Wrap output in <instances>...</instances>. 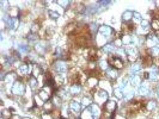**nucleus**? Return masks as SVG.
<instances>
[{"label":"nucleus","instance_id":"obj_1","mask_svg":"<svg viewBox=\"0 0 159 119\" xmlns=\"http://www.w3.org/2000/svg\"><path fill=\"white\" fill-rule=\"evenodd\" d=\"M11 92H12V94L20 95V96H22V95H24V93H25V85H24L22 81L17 80L16 82L12 85Z\"/></svg>","mask_w":159,"mask_h":119},{"label":"nucleus","instance_id":"obj_2","mask_svg":"<svg viewBox=\"0 0 159 119\" xmlns=\"http://www.w3.org/2000/svg\"><path fill=\"white\" fill-rule=\"evenodd\" d=\"M54 69L60 75H65V73H67V70H68V64H67V62H65L64 60H57L54 63Z\"/></svg>","mask_w":159,"mask_h":119},{"label":"nucleus","instance_id":"obj_3","mask_svg":"<svg viewBox=\"0 0 159 119\" xmlns=\"http://www.w3.org/2000/svg\"><path fill=\"white\" fill-rule=\"evenodd\" d=\"M95 100L97 105H102L108 101V92L104 89H99L98 92H96L95 94Z\"/></svg>","mask_w":159,"mask_h":119},{"label":"nucleus","instance_id":"obj_4","mask_svg":"<svg viewBox=\"0 0 159 119\" xmlns=\"http://www.w3.org/2000/svg\"><path fill=\"white\" fill-rule=\"evenodd\" d=\"M98 32H99V35H102L103 37H105L107 40H109V38L114 35V29L109 25H102V26H99Z\"/></svg>","mask_w":159,"mask_h":119},{"label":"nucleus","instance_id":"obj_5","mask_svg":"<svg viewBox=\"0 0 159 119\" xmlns=\"http://www.w3.org/2000/svg\"><path fill=\"white\" fill-rule=\"evenodd\" d=\"M29 73H32V67L31 64H20L18 68H17V75L23 78V76H26Z\"/></svg>","mask_w":159,"mask_h":119},{"label":"nucleus","instance_id":"obj_6","mask_svg":"<svg viewBox=\"0 0 159 119\" xmlns=\"http://www.w3.org/2000/svg\"><path fill=\"white\" fill-rule=\"evenodd\" d=\"M126 54H127L128 60H129L132 63H135L136 58L139 57V51H138V49L134 47L128 48V49H126Z\"/></svg>","mask_w":159,"mask_h":119},{"label":"nucleus","instance_id":"obj_7","mask_svg":"<svg viewBox=\"0 0 159 119\" xmlns=\"http://www.w3.org/2000/svg\"><path fill=\"white\" fill-rule=\"evenodd\" d=\"M68 108H70V111H71L73 114L79 116L80 113H81V104L78 103V101H75V100H72L71 103H70Z\"/></svg>","mask_w":159,"mask_h":119},{"label":"nucleus","instance_id":"obj_8","mask_svg":"<svg viewBox=\"0 0 159 119\" xmlns=\"http://www.w3.org/2000/svg\"><path fill=\"white\" fill-rule=\"evenodd\" d=\"M116 107H117V104L115 103V100H108L107 103L104 104V110L109 114H114L115 111H116Z\"/></svg>","mask_w":159,"mask_h":119},{"label":"nucleus","instance_id":"obj_9","mask_svg":"<svg viewBox=\"0 0 159 119\" xmlns=\"http://www.w3.org/2000/svg\"><path fill=\"white\" fill-rule=\"evenodd\" d=\"M47 49H48L47 43L43 42V40L37 42V43L35 44V50H36V53H39V55H44L46 51H47Z\"/></svg>","mask_w":159,"mask_h":119},{"label":"nucleus","instance_id":"obj_10","mask_svg":"<svg viewBox=\"0 0 159 119\" xmlns=\"http://www.w3.org/2000/svg\"><path fill=\"white\" fill-rule=\"evenodd\" d=\"M157 44H159V38L157 37V35L156 33H148L147 35V45L150 48H153Z\"/></svg>","mask_w":159,"mask_h":119},{"label":"nucleus","instance_id":"obj_11","mask_svg":"<svg viewBox=\"0 0 159 119\" xmlns=\"http://www.w3.org/2000/svg\"><path fill=\"white\" fill-rule=\"evenodd\" d=\"M110 63H111V66L114 67V69H122V68H123V61H122V58L119 57V56L111 57Z\"/></svg>","mask_w":159,"mask_h":119},{"label":"nucleus","instance_id":"obj_12","mask_svg":"<svg viewBox=\"0 0 159 119\" xmlns=\"http://www.w3.org/2000/svg\"><path fill=\"white\" fill-rule=\"evenodd\" d=\"M90 112H91V116L93 119H99L101 117V108H99V105L97 104H92L90 106Z\"/></svg>","mask_w":159,"mask_h":119},{"label":"nucleus","instance_id":"obj_13","mask_svg":"<svg viewBox=\"0 0 159 119\" xmlns=\"http://www.w3.org/2000/svg\"><path fill=\"white\" fill-rule=\"evenodd\" d=\"M6 24L10 29L12 30H17L18 26H19V19L18 18H11V17H7L6 18Z\"/></svg>","mask_w":159,"mask_h":119},{"label":"nucleus","instance_id":"obj_14","mask_svg":"<svg viewBox=\"0 0 159 119\" xmlns=\"http://www.w3.org/2000/svg\"><path fill=\"white\" fill-rule=\"evenodd\" d=\"M143 70V66L140 63H133L130 66V68H129V73H130V75L133 76V75H136L139 71Z\"/></svg>","mask_w":159,"mask_h":119},{"label":"nucleus","instance_id":"obj_15","mask_svg":"<svg viewBox=\"0 0 159 119\" xmlns=\"http://www.w3.org/2000/svg\"><path fill=\"white\" fill-rule=\"evenodd\" d=\"M138 92H139V94L141 95H147L148 93H151V91H150V86L147 85V83H141L139 88H138Z\"/></svg>","mask_w":159,"mask_h":119},{"label":"nucleus","instance_id":"obj_16","mask_svg":"<svg viewBox=\"0 0 159 119\" xmlns=\"http://www.w3.org/2000/svg\"><path fill=\"white\" fill-rule=\"evenodd\" d=\"M81 89H83V87L80 86L79 83H73L71 88H70V93L72 95H78L81 93Z\"/></svg>","mask_w":159,"mask_h":119},{"label":"nucleus","instance_id":"obj_17","mask_svg":"<svg viewBox=\"0 0 159 119\" xmlns=\"http://www.w3.org/2000/svg\"><path fill=\"white\" fill-rule=\"evenodd\" d=\"M103 50L105 51V54H111V53H115L117 50V48L115 47L114 43H108L103 47Z\"/></svg>","mask_w":159,"mask_h":119},{"label":"nucleus","instance_id":"obj_18","mask_svg":"<svg viewBox=\"0 0 159 119\" xmlns=\"http://www.w3.org/2000/svg\"><path fill=\"white\" fill-rule=\"evenodd\" d=\"M133 16H134V12H133V11L126 10V11L122 13V20H123V22H129L130 19H133Z\"/></svg>","mask_w":159,"mask_h":119},{"label":"nucleus","instance_id":"obj_19","mask_svg":"<svg viewBox=\"0 0 159 119\" xmlns=\"http://www.w3.org/2000/svg\"><path fill=\"white\" fill-rule=\"evenodd\" d=\"M41 74H42V68L40 67V64L35 63L32 66V76L39 78Z\"/></svg>","mask_w":159,"mask_h":119},{"label":"nucleus","instance_id":"obj_20","mask_svg":"<svg viewBox=\"0 0 159 119\" xmlns=\"http://www.w3.org/2000/svg\"><path fill=\"white\" fill-rule=\"evenodd\" d=\"M129 82H130V85H132L133 87H138V86H140L141 80H140V78H139L138 75H133V76H130Z\"/></svg>","mask_w":159,"mask_h":119},{"label":"nucleus","instance_id":"obj_21","mask_svg":"<svg viewBox=\"0 0 159 119\" xmlns=\"http://www.w3.org/2000/svg\"><path fill=\"white\" fill-rule=\"evenodd\" d=\"M121 40H122V43H123L125 45H130V44H133V42H134V38H133L132 36H129V35H123Z\"/></svg>","mask_w":159,"mask_h":119},{"label":"nucleus","instance_id":"obj_22","mask_svg":"<svg viewBox=\"0 0 159 119\" xmlns=\"http://www.w3.org/2000/svg\"><path fill=\"white\" fill-rule=\"evenodd\" d=\"M39 96H40L43 101H47V100H49V99H50L52 94H50V93H48L47 91H44V89L42 88L40 92H39Z\"/></svg>","mask_w":159,"mask_h":119},{"label":"nucleus","instance_id":"obj_23","mask_svg":"<svg viewBox=\"0 0 159 119\" xmlns=\"http://www.w3.org/2000/svg\"><path fill=\"white\" fill-rule=\"evenodd\" d=\"M107 76L111 80H116L117 78H119V73H117L116 69H114V68H112V69L107 70Z\"/></svg>","mask_w":159,"mask_h":119},{"label":"nucleus","instance_id":"obj_24","mask_svg":"<svg viewBox=\"0 0 159 119\" xmlns=\"http://www.w3.org/2000/svg\"><path fill=\"white\" fill-rule=\"evenodd\" d=\"M17 49H18L19 54H22V55H26V54L29 53V50H30V48H29V45H25V44H22V45H18V47H17Z\"/></svg>","mask_w":159,"mask_h":119},{"label":"nucleus","instance_id":"obj_25","mask_svg":"<svg viewBox=\"0 0 159 119\" xmlns=\"http://www.w3.org/2000/svg\"><path fill=\"white\" fill-rule=\"evenodd\" d=\"M8 13H10V17H11V18H18V17H19V8L18 7H10Z\"/></svg>","mask_w":159,"mask_h":119},{"label":"nucleus","instance_id":"obj_26","mask_svg":"<svg viewBox=\"0 0 159 119\" xmlns=\"http://www.w3.org/2000/svg\"><path fill=\"white\" fill-rule=\"evenodd\" d=\"M81 105H83L84 107L91 106V105H92V99H91V96H84V98L81 99Z\"/></svg>","mask_w":159,"mask_h":119},{"label":"nucleus","instance_id":"obj_27","mask_svg":"<svg viewBox=\"0 0 159 119\" xmlns=\"http://www.w3.org/2000/svg\"><path fill=\"white\" fill-rule=\"evenodd\" d=\"M55 55H56V57H59V60H62L64 56L66 55V53H65V50L61 47H57L55 50Z\"/></svg>","mask_w":159,"mask_h":119},{"label":"nucleus","instance_id":"obj_28","mask_svg":"<svg viewBox=\"0 0 159 119\" xmlns=\"http://www.w3.org/2000/svg\"><path fill=\"white\" fill-rule=\"evenodd\" d=\"M148 54H150V56H151V57H158V56H159V47L150 48Z\"/></svg>","mask_w":159,"mask_h":119},{"label":"nucleus","instance_id":"obj_29","mask_svg":"<svg viewBox=\"0 0 159 119\" xmlns=\"http://www.w3.org/2000/svg\"><path fill=\"white\" fill-rule=\"evenodd\" d=\"M29 83H30V87L32 89H36V88L39 87V81H37V78H35V76H31L29 79Z\"/></svg>","mask_w":159,"mask_h":119},{"label":"nucleus","instance_id":"obj_30","mask_svg":"<svg viewBox=\"0 0 159 119\" xmlns=\"http://www.w3.org/2000/svg\"><path fill=\"white\" fill-rule=\"evenodd\" d=\"M16 75L17 74H15V73H8L7 75H6V78H5V81H6V82H13V83H15V82H16L17 80H16Z\"/></svg>","mask_w":159,"mask_h":119},{"label":"nucleus","instance_id":"obj_31","mask_svg":"<svg viewBox=\"0 0 159 119\" xmlns=\"http://www.w3.org/2000/svg\"><path fill=\"white\" fill-rule=\"evenodd\" d=\"M48 15H49V17H50L53 20H57V19L60 18V13H59L57 11H52V10H49V11H48Z\"/></svg>","mask_w":159,"mask_h":119},{"label":"nucleus","instance_id":"obj_32","mask_svg":"<svg viewBox=\"0 0 159 119\" xmlns=\"http://www.w3.org/2000/svg\"><path fill=\"white\" fill-rule=\"evenodd\" d=\"M151 28L154 31H159V18H154L151 22Z\"/></svg>","mask_w":159,"mask_h":119},{"label":"nucleus","instance_id":"obj_33","mask_svg":"<svg viewBox=\"0 0 159 119\" xmlns=\"http://www.w3.org/2000/svg\"><path fill=\"white\" fill-rule=\"evenodd\" d=\"M99 68L102 70H109V62L105 60H101L99 61Z\"/></svg>","mask_w":159,"mask_h":119},{"label":"nucleus","instance_id":"obj_34","mask_svg":"<svg viewBox=\"0 0 159 119\" xmlns=\"http://www.w3.org/2000/svg\"><path fill=\"white\" fill-rule=\"evenodd\" d=\"M112 94H114V96L116 99H123V93H122V89L121 88H115Z\"/></svg>","mask_w":159,"mask_h":119},{"label":"nucleus","instance_id":"obj_35","mask_svg":"<svg viewBox=\"0 0 159 119\" xmlns=\"http://www.w3.org/2000/svg\"><path fill=\"white\" fill-rule=\"evenodd\" d=\"M156 107H157V103H156L154 100H150L148 103L146 104V108H147L148 111H153Z\"/></svg>","mask_w":159,"mask_h":119},{"label":"nucleus","instance_id":"obj_36","mask_svg":"<svg viewBox=\"0 0 159 119\" xmlns=\"http://www.w3.org/2000/svg\"><path fill=\"white\" fill-rule=\"evenodd\" d=\"M53 104H54V106H61L62 105V99L59 96V95H55V96H53Z\"/></svg>","mask_w":159,"mask_h":119},{"label":"nucleus","instance_id":"obj_37","mask_svg":"<svg viewBox=\"0 0 159 119\" xmlns=\"http://www.w3.org/2000/svg\"><path fill=\"white\" fill-rule=\"evenodd\" d=\"M39 31H40V24L34 23L31 25V28H30V32H31V33H34V35H36Z\"/></svg>","mask_w":159,"mask_h":119},{"label":"nucleus","instance_id":"obj_38","mask_svg":"<svg viewBox=\"0 0 159 119\" xmlns=\"http://www.w3.org/2000/svg\"><path fill=\"white\" fill-rule=\"evenodd\" d=\"M88 83L90 87H95L96 85L98 83V80L96 79V78H93V76H90L88 79Z\"/></svg>","mask_w":159,"mask_h":119},{"label":"nucleus","instance_id":"obj_39","mask_svg":"<svg viewBox=\"0 0 159 119\" xmlns=\"http://www.w3.org/2000/svg\"><path fill=\"white\" fill-rule=\"evenodd\" d=\"M133 20H134V23H135V24L141 23V22H143L141 15H140L139 12H134V16H133Z\"/></svg>","mask_w":159,"mask_h":119},{"label":"nucleus","instance_id":"obj_40","mask_svg":"<svg viewBox=\"0 0 159 119\" xmlns=\"http://www.w3.org/2000/svg\"><path fill=\"white\" fill-rule=\"evenodd\" d=\"M43 108L48 112H52L53 108H54V104L53 103H44L43 104Z\"/></svg>","mask_w":159,"mask_h":119},{"label":"nucleus","instance_id":"obj_41","mask_svg":"<svg viewBox=\"0 0 159 119\" xmlns=\"http://www.w3.org/2000/svg\"><path fill=\"white\" fill-rule=\"evenodd\" d=\"M56 4H57V5H60L62 8H66L71 5V1H62V0H59Z\"/></svg>","mask_w":159,"mask_h":119},{"label":"nucleus","instance_id":"obj_42","mask_svg":"<svg viewBox=\"0 0 159 119\" xmlns=\"http://www.w3.org/2000/svg\"><path fill=\"white\" fill-rule=\"evenodd\" d=\"M37 40H39V36H36V35H34V33H30V35L28 36V40H29L30 43L37 42Z\"/></svg>","mask_w":159,"mask_h":119},{"label":"nucleus","instance_id":"obj_43","mask_svg":"<svg viewBox=\"0 0 159 119\" xmlns=\"http://www.w3.org/2000/svg\"><path fill=\"white\" fill-rule=\"evenodd\" d=\"M98 26H97V24H95V23H92V24H90V30H91V32L92 33H95V32H97L98 31Z\"/></svg>","mask_w":159,"mask_h":119},{"label":"nucleus","instance_id":"obj_44","mask_svg":"<svg viewBox=\"0 0 159 119\" xmlns=\"http://www.w3.org/2000/svg\"><path fill=\"white\" fill-rule=\"evenodd\" d=\"M35 100H36V105H42V99H41L39 95H35Z\"/></svg>","mask_w":159,"mask_h":119},{"label":"nucleus","instance_id":"obj_45","mask_svg":"<svg viewBox=\"0 0 159 119\" xmlns=\"http://www.w3.org/2000/svg\"><path fill=\"white\" fill-rule=\"evenodd\" d=\"M127 82H128L127 79H122V80H121V88L127 87Z\"/></svg>","mask_w":159,"mask_h":119},{"label":"nucleus","instance_id":"obj_46","mask_svg":"<svg viewBox=\"0 0 159 119\" xmlns=\"http://www.w3.org/2000/svg\"><path fill=\"white\" fill-rule=\"evenodd\" d=\"M42 119H52V117H50V114H48V113H43V114H42Z\"/></svg>","mask_w":159,"mask_h":119},{"label":"nucleus","instance_id":"obj_47","mask_svg":"<svg viewBox=\"0 0 159 119\" xmlns=\"http://www.w3.org/2000/svg\"><path fill=\"white\" fill-rule=\"evenodd\" d=\"M114 118L115 119H126L122 114H115V116H114Z\"/></svg>","mask_w":159,"mask_h":119},{"label":"nucleus","instance_id":"obj_48","mask_svg":"<svg viewBox=\"0 0 159 119\" xmlns=\"http://www.w3.org/2000/svg\"><path fill=\"white\" fill-rule=\"evenodd\" d=\"M157 94H158V96H159V88H158V91H157Z\"/></svg>","mask_w":159,"mask_h":119},{"label":"nucleus","instance_id":"obj_49","mask_svg":"<svg viewBox=\"0 0 159 119\" xmlns=\"http://www.w3.org/2000/svg\"><path fill=\"white\" fill-rule=\"evenodd\" d=\"M23 119H31V118H29V117H25V118H23Z\"/></svg>","mask_w":159,"mask_h":119},{"label":"nucleus","instance_id":"obj_50","mask_svg":"<svg viewBox=\"0 0 159 119\" xmlns=\"http://www.w3.org/2000/svg\"><path fill=\"white\" fill-rule=\"evenodd\" d=\"M62 119H66V118H62Z\"/></svg>","mask_w":159,"mask_h":119}]
</instances>
